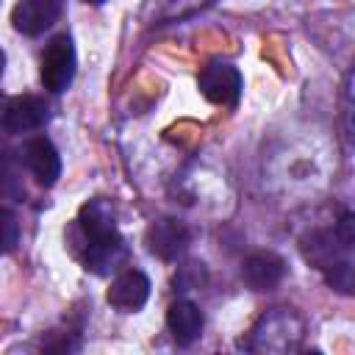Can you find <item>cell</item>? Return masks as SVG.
Segmentation results:
<instances>
[{
  "label": "cell",
  "mask_w": 355,
  "mask_h": 355,
  "mask_svg": "<svg viewBox=\"0 0 355 355\" xmlns=\"http://www.w3.org/2000/svg\"><path fill=\"white\" fill-rule=\"evenodd\" d=\"M197 86L202 92V97L214 105H236L239 94H241V72L233 64H222L214 61L208 67H202Z\"/></svg>",
  "instance_id": "3"
},
{
  "label": "cell",
  "mask_w": 355,
  "mask_h": 355,
  "mask_svg": "<svg viewBox=\"0 0 355 355\" xmlns=\"http://www.w3.org/2000/svg\"><path fill=\"white\" fill-rule=\"evenodd\" d=\"M3 67H6V53L0 50V75H3Z\"/></svg>",
  "instance_id": "16"
},
{
  "label": "cell",
  "mask_w": 355,
  "mask_h": 355,
  "mask_svg": "<svg viewBox=\"0 0 355 355\" xmlns=\"http://www.w3.org/2000/svg\"><path fill=\"white\" fill-rule=\"evenodd\" d=\"M286 275V263L275 252H252L241 263V277L252 291H266L277 286Z\"/></svg>",
  "instance_id": "10"
},
{
  "label": "cell",
  "mask_w": 355,
  "mask_h": 355,
  "mask_svg": "<svg viewBox=\"0 0 355 355\" xmlns=\"http://www.w3.org/2000/svg\"><path fill=\"white\" fill-rule=\"evenodd\" d=\"M205 0H147V8H144V17L150 22H166V19H180L183 14L200 8Z\"/></svg>",
  "instance_id": "13"
},
{
  "label": "cell",
  "mask_w": 355,
  "mask_h": 355,
  "mask_svg": "<svg viewBox=\"0 0 355 355\" xmlns=\"http://www.w3.org/2000/svg\"><path fill=\"white\" fill-rule=\"evenodd\" d=\"M336 236H338V241L344 247H352V241H355V216L352 214H344L341 216V222L336 227Z\"/></svg>",
  "instance_id": "15"
},
{
  "label": "cell",
  "mask_w": 355,
  "mask_h": 355,
  "mask_svg": "<svg viewBox=\"0 0 355 355\" xmlns=\"http://www.w3.org/2000/svg\"><path fill=\"white\" fill-rule=\"evenodd\" d=\"M47 122V105L44 100L33 97V94H22V97H14L3 105V114H0V125L6 133H31V130H39L42 125Z\"/></svg>",
  "instance_id": "4"
},
{
  "label": "cell",
  "mask_w": 355,
  "mask_h": 355,
  "mask_svg": "<svg viewBox=\"0 0 355 355\" xmlns=\"http://www.w3.org/2000/svg\"><path fill=\"white\" fill-rule=\"evenodd\" d=\"M78 227L83 239H100L116 233V214L108 200H89L78 214Z\"/></svg>",
  "instance_id": "12"
},
{
  "label": "cell",
  "mask_w": 355,
  "mask_h": 355,
  "mask_svg": "<svg viewBox=\"0 0 355 355\" xmlns=\"http://www.w3.org/2000/svg\"><path fill=\"white\" fill-rule=\"evenodd\" d=\"M302 333H305V324L294 311L275 308L263 313L261 322L252 327L247 347L258 352H291L300 347Z\"/></svg>",
  "instance_id": "1"
},
{
  "label": "cell",
  "mask_w": 355,
  "mask_h": 355,
  "mask_svg": "<svg viewBox=\"0 0 355 355\" xmlns=\"http://www.w3.org/2000/svg\"><path fill=\"white\" fill-rule=\"evenodd\" d=\"M150 297V280L144 272L139 269H128V272H119L114 280H111V288H108V305L122 311V313H136L139 308H144Z\"/></svg>",
  "instance_id": "7"
},
{
  "label": "cell",
  "mask_w": 355,
  "mask_h": 355,
  "mask_svg": "<svg viewBox=\"0 0 355 355\" xmlns=\"http://www.w3.org/2000/svg\"><path fill=\"white\" fill-rule=\"evenodd\" d=\"M83 3H92V6H100V3H105V0H83Z\"/></svg>",
  "instance_id": "17"
},
{
  "label": "cell",
  "mask_w": 355,
  "mask_h": 355,
  "mask_svg": "<svg viewBox=\"0 0 355 355\" xmlns=\"http://www.w3.org/2000/svg\"><path fill=\"white\" fill-rule=\"evenodd\" d=\"M61 14V0H19L11 11V25L25 36L44 33Z\"/></svg>",
  "instance_id": "9"
},
{
  "label": "cell",
  "mask_w": 355,
  "mask_h": 355,
  "mask_svg": "<svg viewBox=\"0 0 355 355\" xmlns=\"http://www.w3.org/2000/svg\"><path fill=\"white\" fill-rule=\"evenodd\" d=\"M22 164L28 166V172L36 178L39 186H53L61 175V158L58 150L53 147V141L47 136H33L25 141L22 147Z\"/></svg>",
  "instance_id": "6"
},
{
  "label": "cell",
  "mask_w": 355,
  "mask_h": 355,
  "mask_svg": "<svg viewBox=\"0 0 355 355\" xmlns=\"http://www.w3.org/2000/svg\"><path fill=\"white\" fill-rule=\"evenodd\" d=\"M39 78H42L44 89L53 92V94L64 92L72 83V78H75V44L67 33L53 36L50 44L44 47Z\"/></svg>",
  "instance_id": "2"
},
{
  "label": "cell",
  "mask_w": 355,
  "mask_h": 355,
  "mask_svg": "<svg viewBox=\"0 0 355 355\" xmlns=\"http://www.w3.org/2000/svg\"><path fill=\"white\" fill-rule=\"evenodd\" d=\"M144 241H147V250L153 255H158L161 261H175L189 247V230H186L183 222L161 216V219L150 222V227L144 233Z\"/></svg>",
  "instance_id": "5"
},
{
  "label": "cell",
  "mask_w": 355,
  "mask_h": 355,
  "mask_svg": "<svg viewBox=\"0 0 355 355\" xmlns=\"http://www.w3.org/2000/svg\"><path fill=\"white\" fill-rule=\"evenodd\" d=\"M166 327L178 344H191L202 333V311L189 300H178L166 308Z\"/></svg>",
  "instance_id": "11"
},
{
  "label": "cell",
  "mask_w": 355,
  "mask_h": 355,
  "mask_svg": "<svg viewBox=\"0 0 355 355\" xmlns=\"http://www.w3.org/2000/svg\"><path fill=\"white\" fill-rule=\"evenodd\" d=\"M128 258V247L122 241L119 233L111 236H100V239H86V250H83V266L94 275H111L116 272Z\"/></svg>",
  "instance_id": "8"
},
{
  "label": "cell",
  "mask_w": 355,
  "mask_h": 355,
  "mask_svg": "<svg viewBox=\"0 0 355 355\" xmlns=\"http://www.w3.org/2000/svg\"><path fill=\"white\" fill-rule=\"evenodd\" d=\"M19 241V222L8 208H0V255L11 252Z\"/></svg>",
  "instance_id": "14"
}]
</instances>
